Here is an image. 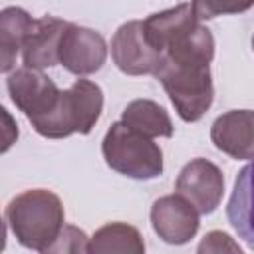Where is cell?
Listing matches in <instances>:
<instances>
[{"label":"cell","instance_id":"cell-1","mask_svg":"<svg viewBox=\"0 0 254 254\" xmlns=\"http://www.w3.org/2000/svg\"><path fill=\"white\" fill-rule=\"evenodd\" d=\"M143 26L149 44L167 60L210 65L214 58V38L210 30L200 24L192 4H179L151 14L143 20Z\"/></svg>","mask_w":254,"mask_h":254},{"label":"cell","instance_id":"cell-2","mask_svg":"<svg viewBox=\"0 0 254 254\" xmlns=\"http://www.w3.org/2000/svg\"><path fill=\"white\" fill-rule=\"evenodd\" d=\"M6 220L22 246L48 252L64 228V206L52 190L32 189L10 200Z\"/></svg>","mask_w":254,"mask_h":254},{"label":"cell","instance_id":"cell-3","mask_svg":"<svg viewBox=\"0 0 254 254\" xmlns=\"http://www.w3.org/2000/svg\"><path fill=\"white\" fill-rule=\"evenodd\" d=\"M103 109L101 87L89 79H77L69 89L60 91L56 107L36 119L32 127L48 139H64L73 133L87 135Z\"/></svg>","mask_w":254,"mask_h":254},{"label":"cell","instance_id":"cell-4","mask_svg":"<svg viewBox=\"0 0 254 254\" xmlns=\"http://www.w3.org/2000/svg\"><path fill=\"white\" fill-rule=\"evenodd\" d=\"M105 163L131 179L149 181L163 173V151L151 137L131 129L123 121L109 127L101 143Z\"/></svg>","mask_w":254,"mask_h":254},{"label":"cell","instance_id":"cell-5","mask_svg":"<svg viewBox=\"0 0 254 254\" xmlns=\"http://www.w3.org/2000/svg\"><path fill=\"white\" fill-rule=\"evenodd\" d=\"M155 77L163 83L179 117L187 123L198 121L214 99L210 65L179 64L163 58Z\"/></svg>","mask_w":254,"mask_h":254},{"label":"cell","instance_id":"cell-6","mask_svg":"<svg viewBox=\"0 0 254 254\" xmlns=\"http://www.w3.org/2000/svg\"><path fill=\"white\" fill-rule=\"evenodd\" d=\"M111 58L127 75H155L165 56L149 44L143 20H129L121 24L111 38Z\"/></svg>","mask_w":254,"mask_h":254},{"label":"cell","instance_id":"cell-7","mask_svg":"<svg viewBox=\"0 0 254 254\" xmlns=\"http://www.w3.org/2000/svg\"><path fill=\"white\" fill-rule=\"evenodd\" d=\"M175 190L200 214H210L216 210L224 194L222 171L208 159H192L181 169Z\"/></svg>","mask_w":254,"mask_h":254},{"label":"cell","instance_id":"cell-8","mask_svg":"<svg viewBox=\"0 0 254 254\" xmlns=\"http://www.w3.org/2000/svg\"><path fill=\"white\" fill-rule=\"evenodd\" d=\"M8 91L16 107L24 111L30 123L48 115L60 97V89L48 75L42 73V69L26 65L8 75Z\"/></svg>","mask_w":254,"mask_h":254},{"label":"cell","instance_id":"cell-9","mask_svg":"<svg viewBox=\"0 0 254 254\" xmlns=\"http://www.w3.org/2000/svg\"><path fill=\"white\" fill-rule=\"evenodd\" d=\"M107 44L95 30L69 24L60 40V64L73 75H89L101 69Z\"/></svg>","mask_w":254,"mask_h":254},{"label":"cell","instance_id":"cell-10","mask_svg":"<svg viewBox=\"0 0 254 254\" xmlns=\"http://www.w3.org/2000/svg\"><path fill=\"white\" fill-rule=\"evenodd\" d=\"M198 210L181 194H167L151 208L153 230L169 244H185L198 232Z\"/></svg>","mask_w":254,"mask_h":254},{"label":"cell","instance_id":"cell-11","mask_svg":"<svg viewBox=\"0 0 254 254\" xmlns=\"http://www.w3.org/2000/svg\"><path fill=\"white\" fill-rule=\"evenodd\" d=\"M210 139L218 151L232 159H254V111L232 109L222 113L210 127Z\"/></svg>","mask_w":254,"mask_h":254},{"label":"cell","instance_id":"cell-12","mask_svg":"<svg viewBox=\"0 0 254 254\" xmlns=\"http://www.w3.org/2000/svg\"><path fill=\"white\" fill-rule=\"evenodd\" d=\"M69 22L44 16L34 20L32 30L22 48V60L26 67L44 69L60 64V40Z\"/></svg>","mask_w":254,"mask_h":254},{"label":"cell","instance_id":"cell-13","mask_svg":"<svg viewBox=\"0 0 254 254\" xmlns=\"http://www.w3.org/2000/svg\"><path fill=\"white\" fill-rule=\"evenodd\" d=\"M230 226L250 248H254V159L240 169L226 206Z\"/></svg>","mask_w":254,"mask_h":254},{"label":"cell","instance_id":"cell-14","mask_svg":"<svg viewBox=\"0 0 254 254\" xmlns=\"http://www.w3.org/2000/svg\"><path fill=\"white\" fill-rule=\"evenodd\" d=\"M34 18L18 8H4L0 14V69L8 73L16 65V58L24 48V42L32 30Z\"/></svg>","mask_w":254,"mask_h":254},{"label":"cell","instance_id":"cell-15","mask_svg":"<svg viewBox=\"0 0 254 254\" xmlns=\"http://www.w3.org/2000/svg\"><path fill=\"white\" fill-rule=\"evenodd\" d=\"M121 121L131 129L147 135V137H171L173 121L169 113L151 99H135L131 101L121 115Z\"/></svg>","mask_w":254,"mask_h":254},{"label":"cell","instance_id":"cell-16","mask_svg":"<svg viewBox=\"0 0 254 254\" xmlns=\"http://www.w3.org/2000/svg\"><path fill=\"white\" fill-rule=\"evenodd\" d=\"M91 254H107V252H121V254H143L145 242L139 230L125 222H109L95 230L89 238Z\"/></svg>","mask_w":254,"mask_h":254},{"label":"cell","instance_id":"cell-17","mask_svg":"<svg viewBox=\"0 0 254 254\" xmlns=\"http://www.w3.org/2000/svg\"><path fill=\"white\" fill-rule=\"evenodd\" d=\"M254 6V0H192V10L200 20L226 14H240Z\"/></svg>","mask_w":254,"mask_h":254},{"label":"cell","instance_id":"cell-18","mask_svg":"<svg viewBox=\"0 0 254 254\" xmlns=\"http://www.w3.org/2000/svg\"><path fill=\"white\" fill-rule=\"evenodd\" d=\"M87 248H89V238L85 236V232L75 226L64 224L62 232L48 248V252H87Z\"/></svg>","mask_w":254,"mask_h":254},{"label":"cell","instance_id":"cell-19","mask_svg":"<svg viewBox=\"0 0 254 254\" xmlns=\"http://www.w3.org/2000/svg\"><path fill=\"white\" fill-rule=\"evenodd\" d=\"M240 252V246L232 242V238L220 230H212L204 236V240L198 246V252Z\"/></svg>","mask_w":254,"mask_h":254},{"label":"cell","instance_id":"cell-20","mask_svg":"<svg viewBox=\"0 0 254 254\" xmlns=\"http://www.w3.org/2000/svg\"><path fill=\"white\" fill-rule=\"evenodd\" d=\"M252 50H254V36H252Z\"/></svg>","mask_w":254,"mask_h":254}]
</instances>
